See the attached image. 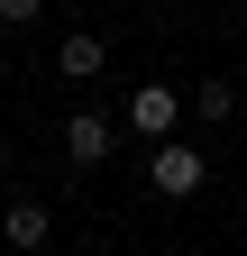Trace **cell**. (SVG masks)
I'll list each match as a JSON object with an SVG mask.
<instances>
[{
  "label": "cell",
  "mask_w": 247,
  "mask_h": 256,
  "mask_svg": "<svg viewBox=\"0 0 247 256\" xmlns=\"http://www.w3.org/2000/svg\"><path fill=\"white\" fill-rule=\"evenodd\" d=\"M64 156L74 165H101L110 156V110H64Z\"/></svg>",
  "instance_id": "1"
},
{
  "label": "cell",
  "mask_w": 247,
  "mask_h": 256,
  "mask_svg": "<svg viewBox=\"0 0 247 256\" xmlns=\"http://www.w3.org/2000/svg\"><path fill=\"white\" fill-rule=\"evenodd\" d=\"M146 183H156V192H165V202H183V192H192V183H202V156L165 138V146H156V165H146Z\"/></svg>",
  "instance_id": "2"
},
{
  "label": "cell",
  "mask_w": 247,
  "mask_h": 256,
  "mask_svg": "<svg viewBox=\"0 0 247 256\" xmlns=\"http://www.w3.org/2000/svg\"><path fill=\"white\" fill-rule=\"evenodd\" d=\"M119 119H128L138 138H174V92H165V82H146V92H138V101L119 110Z\"/></svg>",
  "instance_id": "3"
},
{
  "label": "cell",
  "mask_w": 247,
  "mask_h": 256,
  "mask_svg": "<svg viewBox=\"0 0 247 256\" xmlns=\"http://www.w3.org/2000/svg\"><path fill=\"white\" fill-rule=\"evenodd\" d=\"M46 229H55L46 202H10V220H0V238H10V247H46Z\"/></svg>",
  "instance_id": "4"
},
{
  "label": "cell",
  "mask_w": 247,
  "mask_h": 256,
  "mask_svg": "<svg viewBox=\"0 0 247 256\" xmlns=\"http://www.w3.org/2000/svg\"><path fill=\"white\" fill-rule=\"evenodd\" d=\"M101 37H64V46H55V64H64V82H92V74H101Z\"/></svg>",
  "instance_id": "5"
},
{
  "label": "cell",
  "mask_w": 247,
  "mask_h": 256,
  "mask_svg": "<svg viewBox=\"0 0 247 256\" xmlns=\"http://www.w3.org/2000/svg\"><path fill=\"white\" fill-rule=\"evenodd\" d=\"M37 10H46V0H0V18H10V28H28Z\"/></svg>",
  "instance_id": "6"
}]
</instances>
